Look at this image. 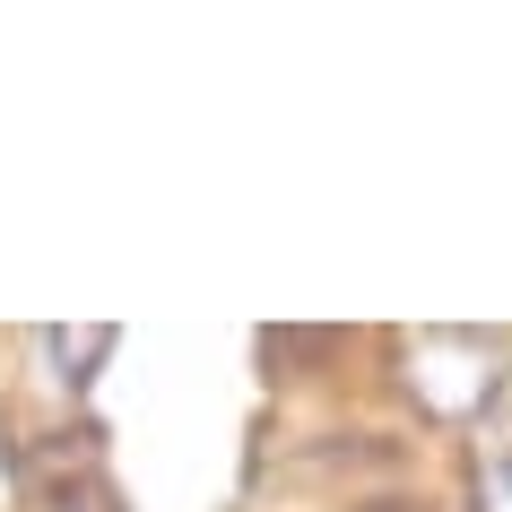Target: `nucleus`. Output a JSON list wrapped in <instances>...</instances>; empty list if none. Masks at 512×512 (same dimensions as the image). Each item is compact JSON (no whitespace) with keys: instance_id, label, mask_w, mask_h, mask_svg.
Instances as JSON below:
<instances>
[{"instance_id":"f257e3e1","label":"nucleus","mask_w":512,"mask_h":512,"mask_svg":"<svg viewBox=\"0 0 512 512\" xmlns=\"http://www.w3.org/2000/svg\"><path fill=\"white\" fill-rule=\"evenodd\" d=\"M400 391L443 426H469L504 391V339H486V330H417V339H400Z\"/></svg>"},{"instance_id":"f03ea898","label":"nucleus","mask_w":512,"mask_h":512,"mask_svg":"<svg viewBox=\"0 0 512 512\" xmlns=\"http://www.w3.org/2000/svg\"><path fill=\"white\" fill-rule=\"evenodd\" d=\"M44 512H122V495H113V478L105 469H61L53 486H44Z\"/></svg>"},{"instance_id":"7ed1b4c3","label":"nucleus","mask_w":512,"mask_h":512,"mask_svg":"<svg viewBox=\"0 0 512 512\" xmlns=\"http://www.w3.org/2000/svg\"><path fill=\"white\" fill-rule=\"evenodd\" d=\"M122 330H44V356L61 365V382H87V365H105Z\"/></svg>"},{"instance_id":"20e7f679","label":"nucleus","mask_w":512,"mask_h":512,"mask_svg":"<svg viewBox=\"0 0 512 512\" xmlns=\"http://www.w3.org/2000/svg\"><path fill=\"white\" fill-rule=\"evenodd\" d=\"M478 512H512V460H486L478 469Z\"/></svg>"},{"instance_id":"39448f33","label":"nucleus","mask_w":512,"mask_h":512,"mask_svg":"<svg viewBox=\"0 0 512 512\" xmlns=\"http://www.w3.org/2000/svg\"><path fill=\"white\" fill-rule=\"evenodd\" d=\"M374 512H408V504H374Z\"/></svg>"}]
</instances>
